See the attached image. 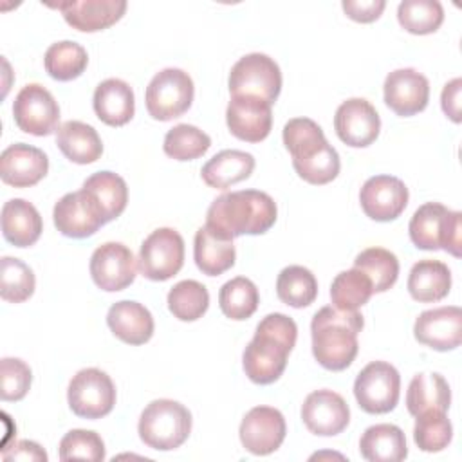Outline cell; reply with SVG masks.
Returning <instances> with one entry per match:
<instances>
[{
    "label": "cell",
    "instance_id": "obj_25",
    "mask_svg": "<svg viewBox=\"0 0 462 462\" xmlns=\"http://www.w3.org/2000/svg\"><path fill=\"white\" fill-rule=\"evenodd\" d=\"M42 229V217L31 202L23 199H11L4 204L2 233L9 244L14 247H29L40 238Z\"/></svg>",
    "mask_w": 462,
    "mask_h": 462
},
{
    "label": "cell",
    "instance_id": "obj_3",
    "mask_svg": "<svg viewBox=\"0 0 462 462\" xmlns=\"http://www.w3.org/2000/svg\"><path fill=\"white\" fill-rule=\"evenodd\" d=\"M365 321L357 310H339L334 305L319 309L310 323L312 354L332 372L345 370L357 356V334Z\"/></svg>",
    "mask_w": 462,
    "mask_h": 462
},
{
    "label": "cell",
    "instance_id": "obj_28",
    "mask_svg": "<svg viewBox=\"0 0 462 462\" xmlns=\"http://www.w3.org/2000/svg\"><path fill=\"white\" fill-rule=\"evenodd\" d=\"M254 170V157L242 150H222L202 166V180L215 189H227L229 186L249 179Z\"/></svg>",
    "mask_w": 462,
    "mask_h": 462
},
{
    "label": "cell",
    "instance_id": "obj_14",
    "mask_svg": "<svg viewBox=\"0 0 462 462\" xmlns=\"http://www.w3.org/2000/svg\"><path fill=\"white\" fill-rule=\"evenodd\" d=\"M334 128L345 144L352 148H365L377 139L381 119L372 103L363 97H350L337 106Z\"/></svg>",
    "mask_w": 462,
    "mask_h": 462
},
{
    "label": "cell",
    "instance_id": "obj_21",
    "mask_svg": "<svg viewBox=\"0 0 462 462\" xmlns=\"http://www.w3.org/2000/svg\"><path fill=\"white\" fill-rule=\"evenodd\" d=\"M49 171L47 155L31 144L16 143L7 146L0 155V177L14 188L38 184Z\"/></svg>",
    "mask_w": 462,
    "mask_h": 462
},
{
    "label": "cell",
    "instance_id": "obj_48",
    "mask_svg": "<svg viewBox=\"0 0 462 462\" xmlns=\"http://www.w3.org/2000/svg\"><path fill=\"white\" fill-rule=\"evenodd\" d=\"M4 460H47L43 448L32 440H18L11 448L2 449Z\"/></svg>",
    "mask_w": 462,
    "mask_h": 462
},
{
    "label": "cell",
    "instance_id": "obj_8",
    "mask_svg": "<svg viewBox=\"0 0 462 462\" xmlns=\"http://www.w3.org/2000/svg\"><path fill=\"white\" fill-rule=\"evenodd\" d=\"M401 375L397 368L386 361L368 363L356 377L354 395L361 410L366 413H388L399 402Z\"/></svg>",
    "mask_w": 462,
    "mask_h": 462
},
{
    "label": "cell",
    "instance_id": "obj_30",
    "mask_svg": "<svg viewBox=\"0 0 462 462\" xmlns=\"http://www.w3.org/2000/svg\"><path fill=\"white\" fill-rule=\"evenodd\" d=\"M451 289V271L440 260H419L408 276V292L415 301L431 303L448 296Z\"/></svg>",
    "mask_w": 462,
    "mask_h": 462
},
{
    "label": "cell",
    "instance_id": "obj_39",
    "mask_svg": "<svg viewBox=\"0 0 462 462\" xmlns=\"http://www.w3.org/2000/svg\"><path fill=\"white\" fill-rule=\"evenodd\" d=\"M209 307V292L197 280H182L168 292V309L180 321H195Z\"/></svg>",
    "mask_w": 462,
    "mask_h": 462
},
{
    "label": "cell",
    "instance_id": "obj_40",
    "mask_svg": "<svg viewBox=\"0 0 462 462\" xmlns=\"http://www.w3.org/2000/svg\"><path fill=\"white\" fill-rule=\"evenodd\" d=\"M397 20L411 34H430L442 25L444 9L437 0H404L397 7Z\"/></svg>",
    "mask_w": 462,
    "mask_h": 462
},
{
    "label": "cell",
    "instance_id": "obj_22",
    "mask_svg": "<svg viewBox=\"0 0 462 462\" xmlns=\"http://www.w3.org/2000/svg\"><path fill=\"white\" fill-rule=\"evenodd\" d=\"M63 13L65 22L83 32H96L114 25L126 11L125 0H69L51 4Z\"/></svg>",
    "mask_w": 462,
    "mask_h": 462
},
{
    "label": "cell",
    "instance_id": "obj_45",
    "mask_svg": "<svg viewBox=\"0 0 462 462\" xmlns=\"http://www.w3.org/2000/svg\"><path fill=\"white\" fill-rule=\"evenodd\" d=\"M296 173L309 184H327L334 180L339 173L341 162L336 148L332 144H327L323 150H319L316 155H312L307 161L292 162Z\"/></svg>",
    "mask_w": 462,
    "mask_h": 462
},
{
    "label": "cell",
    "instance_id": "obj_47",
    "mask_svg": "<svg viewBox=\"0 0 462 462\" xmlns=\"http://www.w3.org/2000/svg\"><path fill=\"white\" fill-rule=\"evenodd\" d=\"M341 5L348 18L361 23H370L381 16V13L386 7V2L384 0H343Z\"/></svg>",
    "mask_w": 462,
    "mask_h": 462
},
{
    "label": "cell",
    "instance_id": "obj_20",
    "mask_svg": "<svg viewBox=\"0 0 462 462\" xmlns=\"http://www.w3.org/2000/svg\"><path fill=\"white\" fill-rule=\"evenodd\" d=\"M52 217L58 231L70 238H87L105 224L97 208L83 189L63 195L56 202Z\"/></svg>",
    "mask_w": 462,
    "mask_h": 462
},
{
    "label": "cell",
    "instance_id": "obj_15",
    "mask_svg": "<svg viewBox=\"0 0 462 462\" xmlns=\"http://www.w3.org/2000/svg\"><path fill=\"white\" fill-rule=\"evenodd\" d=\"M359 202L365 215L372 220L390 222L406 209L408 188L393 175H375L363 184Z\"/></svg>",
    "mask_w": 462,
    "mask_h": 462
},
{
    "label": "cell",
    "instance_id": "obj_23",
    "mask_svg": "<svg viewBox=\"0 0 462 462\" xmlns=\"http://www.w3.org/2000/svg\"><path fill=\"white\" fill-rule=\"evenodd\" d=\"M94 112L108 126L126 125L135 112L132 87L117 78L101 81L94 90Z\"/></svg>",
    "mask_w": 462,
    "mask_h": 462
},
{
    "label": "cell",
    "instance_id": "obj_1",
    "mask_svg": "<svg viewBox=\"0 0 462 462\" xmlns=\"http://www.w3.org/2000/svg\"><path fill=\"white\" fill-rule=\"evenodd\" d=\"M298 327L292 318L273 312L267 314L254 330V337L244 350L242 365L245 375L256 384H271L280 379L287 366V357L296 345Z\"/></svg>",
    "mask_w": 462,
    "mask_h": 462
},
{
    "label": "cell",
    "instance_id": "obj_7",
    "mask_svg": "<svg viewBox=\"0 0 462 462\" xmlns=\"http://www.w3.org/2000/svg\"><path fill=\"white\" fill-rule=\"evenodd\" d=\"M282 90V72L278 63L262 52L242 56L229 72L231 96H254L274 103Z\"/></svg>",
    "mask_w": 462,
    "mask_h": 462
},
{
    "label": "cell",
    "instance_id": "obj_27",
    "mask_svg": "<svg viewBox=\"0 0 462 462\" xmlns=\"http://www.w3.org/2000/svg\"><path fill=\"white\" fill-rule=\"evenodd\" d=\"M193 256L197 267L208 276H218L235 265V245L231 238H226L208 226H202L195 233Z\"/></svg>",
    "mask_w": 462,
    "mask_h": 462
},
{
    "label": "cell",
    "instance_id": "obj_6",
    "mask_svg": "<svg viewBox=\"0 0 462 462\" xmlns=\"http://www.w3.org/2000/svg\"><path fill=\"white\" fill-rule=\"evenodd\" d=\"M195 94L193 79L182 69H162L146 87V110L157 121H170L191 106Z\"/></svg>",
    "mask_w": 462,
    "mask_h": 462
},
{
    "label": "cell",
    "instance_id": "obj_16",
    "mask_svg": "<svg viewBox=\"0 0 462 462\" xmlns=\"http://www.w3.org/2000/svg\"><path fill=\"white\" fill-rule=\"evenodd\" d=\"M301 420L310 433L332 437L348 426L350 410L339 393L323 388L305 397L301 404Z\"/></svg>",
    "mask_w": 462,
    "mask_h": 462
},
{
    "label": "cell",
    "instance_id": "obj_44",
    "mask_svg": "<svg viewBox=\"0 0 462 462\" xmlns=\"http://www.w3.org/2000/svg\"><path fill=\"white\" fill-rule=\"evenodd\" d=\"M60 458L61 460H105L103 439L92 430H70L60 440Z\"/></svg>",
    "mask_w": 462,
    "mask_h": 462
},
{
    "label": "cell",
    "instance_id": "obj_9",
    "mask_svg": "<svg viewBox=\"0 0 462 462\" xmlns=\"http://www.w3.org/2000/svg\"><path fill=\"white\" fill-rule=\"evenodd\" d=\"M67 399L70 410L83 419H101L116 404V386L110 375L99 368H83L69 383Z\"/></svg>",
    "mask_w": 462,
    "mask_h": 462
},
{
    "label": "cell",
    "instance_id": "obj_4",
    "mask_svg": "<svg viewBox=\"0 0 462 462\" xmlns=\"http://www.w3.org/2000/svg\"><path fill=\"white\" fill-rule=\"evenodd\" d=\"M137 431L148 448L171 451L188 440L191 431V413L177 401L157 399L143 410Z\"/></svg>",
    "mask_w": 462,
    "mask_h": 462
},
{
    "label": "cell",
    "instance_id": "obj_13",
    "mask_svg": "<svg viewBox=\"0 0 462 462\" xmlns=\"http://www.w3.org/2000/svg\"><path fill=\"white\" fill-rule=\"evenodd\" d=\"M287 433L285 419L280 410L271 406L251 408L240 422V442L253 455H269L276 451Z\"/></svg>",
    "mask_w": 462,
    "mask_h": 462
},
{
    "label": "cell",
    "instance_id": "obj_38",
    "mask_svg": "<svg viewBox=\"0 0 462 462\" xmlns=\"http://www.w3.org/2000/svg\"><path fill=\"white\" fill-rule=\"evenodd\" d=\"M258 289L245 276H236L226 282L218 292L220 310L224 312V316L236 321L251 318L258 309Z\"/></svg>",
    "mask_w": 462,
    "mask_h": 462
},
{
    "label": "cell",
    "instance_id": "obj_41",
    "mask_svg": "<svg viewBox=\"0 0 462 462\" xmlns=\"http://www.w3.org/2000/svg\"><path fill=\"white\" fill-rule=\"evenodd\" d=\"M211 146V139L200 128L182 123L164 135V153L175 161H193L204 155Z\"/></svg>",
    "mask_w": 462,
    "mask_h": 462
},
{
    "label": "cell",
    "instance_id": "obj_5",
    "mask_svg": "<svg viewBox=\"0 0 462 462\" xmlns=\"http://www.w3.org/2000/svg\"><path fill=\"white\" fill-rule=\"evenodd\" d=\"M410 238L419 249H444L453 256H460L462 245V215L451 211L439 202L422 204L411 217Z\"/></svg>",
    "mask_w": 462,
    "mask_h": 462
},
{
    "label": "cell",
    "instance_id": "obj_31",
    "mask_svg": "<svg viewBox=\"0 0 462 462\" xmlns=\"http://www.w3.org/2000/svg\"><path fill=\"white\" fill-rule=\"evenodd\" d=\"M56 144L61 153L76 164L96 162L103 153L97 132L83 121H67L56 132Z\"/></svg>",
    "mask_w": 462,
    "mask_h": 462
},
{
    "label": "cell",
    "instance_id": "obj_37",
    "mask_svg": "<svg viewBox=\"0 0 462 462\" xmlns=\"http://www.w3.org/2000/svg\"><path fill=\"white\" fill-rule=\"evenodd\" d=\"M372 294L374 289L370 278L356 267L336 274L330 285V300L339 310H357Z\"/></svg>",
    "mask_w": 462,
    "mask_h": 462
},
{
    "label": "cell",
    "instance_id": "obj_24",
    "mask_svg": "<svg viewBox=\"0 0 462 462\" xmlns=\"http://www.w3.org/2000/svg\"><path fill=\"white\" fill-rule=\"evenodd\" d=\"M106 323L116 337L128 345H144L153 336L150 310L132 300H123L108 309Z\"/></svg>",
    "mask_w": 462,
    "mask_h": 462
},
{
    "label": "cell",
    "instance_id": "obj_43",
    "mask_svg": "<svg viewBox=\"0 0 462 462\" xmlns=\"http://www.w3.org/2000/svg\"><path fill=\"white\" fill-rule=\"evenodd\" d=\"M0 296L9 303H22L34 292V274L27 263L18 258L4 256L0 262Z\"/></svg>",
    "mask_w": 462,
    "mask_h": 462
},
{
    "label": "cell",
    "instance_id": "obj_18",
    "mask_svg": "<svg viewBox=\"0 0 462 462\" xmlns=\"http://www.w3.org/2000/svg\"><path fill=\"white\" fill-rule=\"evenodd\" d=\"M384 103L401 117L422 112L430 99V83L415 69L392 70L384 79Z\"/></svg>",
    "mask_w": 462,
    "mask_h": 462
},
{
    "label": "cell",
    "instance_id": "obj_17",
    "mask_svg": "<svg viewBox=\"0 0 462 462\" xmlns=\"http://www.w3.org/2000/svg\"><path fill=\"white\" fill-rule=\"evenodd\" d=\"M413 336L419 343L439 352L457 348L462 341L460 307L446 305L420 312L413 325Z\"/></svg>",
    "mask_w": 462,
    "mask_h": 462
},
{
    "label": "cell",
    "instance_id": "obj_26",
    "mask_svg": "<svg viewBox=\"0 0 462 462\" xmlns=\"http://www.w3.org/2000/svg\"><path fill=\"white\" fill-rule=\"evenodd\" d=\"M94 206L97 208L103 222H112L117 218L128 202V188L123 177L114 171H97L92 173L81 188Z\"/></svg>",
    "mask_w": 462,
    "mask_h": 462
},
{
    "label": "cell",
    "instance_id": "obj_46",
    "mask_svg": "<svg viewBox=\"0 0 462 462\" xmlns=\"http://www.w3.org/2000/svg\"><path fill=\"white\" fill-rule=\"evenodd\" d=\"M32 374L25 361L4 357L0 361V397L2 401H20L31 388Z\"/></svg>",
    "mask_w": 462,
    "mask_h": 462
},
{
    "label": "cell",
    "instance_id": "obj_32",
    "mask_svg": "<svg viewBox=\"0 0 462 462\" xmlns=\"http://www.w3.org/2000/svg\"><path fill=\"white\" fill-rule=\"evenodd\" d=\"M451 404V390L440 374H417L410 381L406 392V408L417 417L430 410L448 411Z\"/></svg>",
    "mask_w": 462,
    "mask_h": 462
},
{
    "label": "cell",
    "instance_id": "obj_35",
    "mask_svg": "<svg viewBox=\"0 0 462 462\" xmlns=\"http://www.w3.org/2000/svg\"><path fill=\"white\" fill-rule=\"evenodd\" d=\"M45 70L52 79L70 81L83 74L88 63L87 51L76 42H56L52 43L43 58Z\"/></svg>",
    "mask_w": 462,
    "mask_h": 462
},
{
    "label": "cell",
    "instance_id": "obj_33",
    "mask_svg": "<svg viewBox=\"0 0 462 462\" xmlns=\"http://www.w3.org/2000/svg\"><path fill=\"white\" fill-rule=\"evenodd\" d=\"M283 144L289 150L292 162H300L316 155L328 144V141L316 121L309 117H294L283 126Z\"/></svg>",
    "mask_w": 462,
    "mask_h": 462
},
{
    "label": "cell",
    "instance_id": "obj_11",
    "mask_svg": "<svg viewBox=\"0 0 462 462\" xmlns=\"http://www.w3.org/2000/svg\"><path fill=\"white\" fill-rule=\"evenodd\" d=\"M13 116L22 132L38 137L51 135L60 128V106L54 96L40 83H29L16 94Z\"/></svg>",
    "mask_w": 462,
    "mask_h": 462
},
{
    "label": "cell",
    "instance_id": "obj_19",
    "mask_svg": "<svg viewBox=\"0 0 462 462\" xmlns=\"http://www.w3.org/2000/svg\"><path fill=\"white\" fill-rule=\"evenodd\" d=\"M229 132L247 143L263 141L273 126L271 103L254 96H231L226 110Z\"/></svg>",
    "mask_w": 462,
    "mask_h": 462
},
{
    "label": "cell",
    "instance_id": "obj_42",
    "mask_svg": "<svg viewBox=\"0 0 462 462\" xmlns=\"http://www.w3.org/2000/svg\"><path fill=\"white\" fill-rule=\"evenodd\" d=\"M453 439V426L446 417V411L430 410L417 415L413 426V440L419 449L426 453H437L448 448Z\"/></svg>",
    "mask_w": 462,
    "mask_h": 462
},
{
    "label": "cell",
    "instance_id": "obj_49",
    "mask_svg": "<svg viewBox=\"0 0 462 462\" xmlns=\"http://www.w3.org/2000/svg\"><path fill=\"white\" fill-rule=\"evenodd\" d=\"M460 90H462V79L455 78L444 85L442 96H440L442 110L453 123H460Z\"/></svg>",
    "mask_w": 462,
    "mask_h": 462
},
{
    "label": "cell",
    "instance_id": "obj_29",
    "mask_svg": "<svg viewBox=\"0 0 462 462\" xmlns=\"http://www.w3.org/2000/svg\"><path fill=\"white\" fill-rule=\"evenodd\" d=\"M359 451L370 462H401L408 457L406 437L395 424H375L361 435Z\"/></svg>",
    "mask_w": 462,
    "mask_h": 462
},
{
    "label": "cell",
    "instance_id": "obj_12",
    "mask_svg": "<svg viewBox=\"0 0 462 462\" xmlns=\"http://www.w3.org/2000/svg\"><path fill=\"white\" fill-rule=\"evenodd\" d=\"M135 271L134 253L121 242H106L90 256V276L106 292L126 289L135 280Z\"/></svg>",
    "mask_w": 462,
    "mask_h": 462
},
{
    "label": "cell",
    "instance_id": "obj_34",
    "mask_svg": "<svg viewBox=\"0 0 462 462\" xmlns=\"http://www.w3.org/2000/svg\"><path fill=\"white\" fill-rule=\"evenodd\" d=\"M276 294L289 307H309L318 296L316 276L303 265H289L278 274Z\"/></svg>",
    "mask_w": 462,
    "mask_h": 462
},
{
    "label": "cell",
    "instance_id": "obj_10",
    "mask_svg": "<svg viewBox=\"0 0 462 462\" xmlns=\"http://www.w3.org/2000/svg\"><path fill=\"white\" fill-rule=\"evenodd\" d=\"M184 263V240L171 227L152 231L139 249L137 265L143 276L153 282H164L175 276Z\"/></svg>",
    "mask_w": 462,
    "mask_h": 462
},
{
    "label": "cell",
    "instance_id": "obj_36",
    "mask_svg": "<svg viewBox=\"0 0 462 462\" xmlns=\"http://www.w3.org/2000/svg\"><path fill=\"white\" fill-rule=\"evenodd\" d=\"M354 267L370 278L374 292L388 291L399 276V260L384 247H368L361 251L354 260Z\"/></svg>",
    "mask_w": 462,
    "mask_h": 462
},
{
    "label": "cell",
    "instance_id": "obj_2",
    "mask_svg": "<svg viewBox=\"0 0 462 462\" xmlns=\"http://www.w3.org/2000/svg\"><path fill=\"white\" fill-rule=\"evenodd\" d=\"M276 202L260 189L231 191L217 197L206 215V226L226 238L262 235L276 222Z\"/></svg>",
    "mask_w": 462,
    "mask_h": 462
}]
</instances>
